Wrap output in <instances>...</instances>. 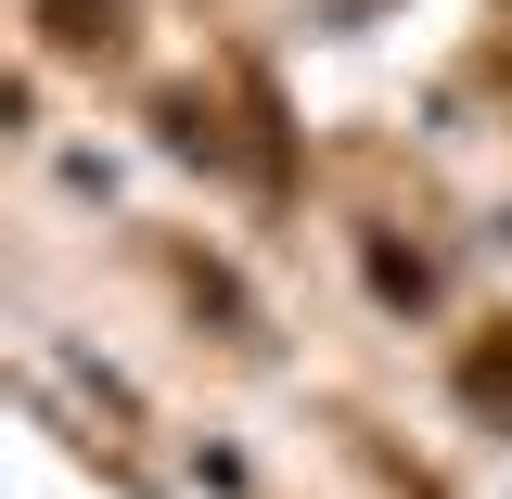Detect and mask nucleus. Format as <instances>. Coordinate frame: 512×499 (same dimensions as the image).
Here are the masks:
<instances>
[{
    "mask_svg": "<svg viewBox=\"0 0 512 499\" xmlns=\"http://www.w3.org/2000/svg\"><path fill=\"white\" fill-rule=\"evenodd\" d=\"M461 397H474V410H512V333H487V346L461 359Z\"/></svg>",
    "mask_w": 512,
    "mask_h": 499,
    "instance_id": "nucleus-1",
    "label": "nucleus"
}]
</instances>
